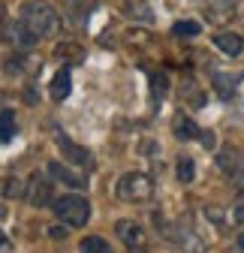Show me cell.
<instances>
[{"mask_svg":"<svg viewBox=\"0 0 244 253\" xmlns=\"http://www.w3.org/2000/svg\"><path fill=\"white\" fill-rule=\"evenodd\" d=\"M21 24L40 40V37H54L57 34L60 18H57V12L48 3H42V0H27V3L21 6Z\"/></svg>","mask_w":244,"mask_h":253,"instance_id":"obj_1","label":"cell"},{"mask_svg":"<svg viewBox=\"0 0 244 253\" xmlns=\"http://www.w3.org/2000/svg\"><path fill=\"white\" fill-rule=\"evenodd\" d=\"M118 196L124 202H148L154 196V181L142 172H127L118 181Z\"/></svg>","mask_w":244,"mask_h":253,"instance_id":"obj_2","label":"cell"},{"mask_svg":"<svg viewBox=\"0 0 244 253\" xmlns=\"http://www.w3.org/2000/svg\"><path fill=\"white\" fill-rule=\"evenodd\" d=\"M54 214L67 226H84L90 217V205L81 196H60V199H54Z\"/></svg>","mask_w":244,"mask_h":253,"instance_id":"obj_3","label":"cell"},{"mask_svg":"<svg viewBox=\"0 0 244 253\" xmlns=\"http://www.w3.org/2000/svg\"><path fill=\"white\" fill-rule=\"evenodd\" d=\"M115 232H118V238L121 241H124L133 253L139 250H145V229L136 223V220H118V223H115Z\"/></svg>","mask_w":244,"mask_h":253,"instance_id":"obj_4","label":"cell"},{"mask_svg":"<svg viewBox=\"0 0 244 253\" xmlns=\"http://www.w3.org/2000/svg\"><path fill=\"white\" fill-rule=\"evenodd\" d=\"M57 148H60V154H64V160H70L73 166H94V154H90L87 148H81V145H76L73 139H67V136H57Z\"/></svg>","mask_w":244,"mask_h":253,"instance_id":"obj_5","label":"cell"},{"mask_svg":"<svg viewBox=\"0 0 244 253\" xmlns=\"http://www.w3.org/2000/svg\"><path fill=\"white\" fill-rule=\"evenodd\" d=\"M48 172H51L57 181H64L67 187H73V190H84V187H87V178H84L81 172H73V169L64 166V163H51Z\"/></svg>","mask_w":244,"mask_h":253,"instance_id":"obj_6","label":"cell"},{"mask_svg":"<svg viewBox=\"0 0 244 253\" xmlns=\"http://www.w3.org/2000/svg\"><path fill=\"white\" fill-rule=\"evenodd\" d=\"M27 199H30V205H37V208H42V205L51 202V184H48L40 172L34 175V181H30V193H27Z\"/></svg>","mask_w":244,"mask_h":253,"instance_id":"obj_7","label":"cell"},{"mask_svg":"<svg viewBox=\"0 0 244 253\" xmlns=\"http://www.w3.org/2000/svg\"><path fill=\"white\" fill-rule=\"evenodd\" d=\"M172 130H175V136H178V139H184V142H190V139H199V136H202V130L196 126V121H193V118H187V115H181V112L172 118Z\"/></svg>","mask_w":244,"mask_h":253,"instance_id":"obj_8","label":"cell"},{"mask_svg":"<svg viewBox=\"0 0 244 253\" xmlns=\"http://www.w3.org/2000/svg\"><path fill=\"white\" fill-rule=\"evenodd\" d=\"M214 45H217L220 51H226V54L235 57V54L244 48V40H241L238 34H217V37H214Z\"/></svg>","mask_w":244,"mask_h":253,"instance_id":"obj_9","label":"cell"},{"mask_svg":"<svg viewBox=\"0 0 244 253\" xmlns=\"http://www.w3.org/2000/svg\"><path fill=\"white\" fill-rule=\"evenodd\" d=\"M241 151L238 148H223L220 151V157H217V166L223 169V172H232V175H238V166H241Z\"/></svg>","mask_w":244,"mask_h":253,"instance_id":"obj_10","label":"cell"},{"mask_svg":"<svg viewBox=\"0 0 244 253\" xmlns=\"http://www.w3.org/2000/svg\"><path fill=\"white\" fill-rule=\"evenodd\" d=\"M54 54L64 57V63H81V60H84V48L76 45V42H60V45L54 48Z\"/></svg>","mask_w":244,"mask_h":253,"instance_id":"obj_11","label":"cell"},{"mask_svg":"<svg viewBox=\"0 0 244 253\" xmlns=\"http://www.w3.org/2000/svg\"><path fill=\"white\" fill-rule=\"evenodd\" d=\"M70 84H73V82H70V73H67V70H60V73L51 79V97H54L57 103H60V100H67V97H70Z\"/></svg>","mask_w":244,"mask_h":253,"instance_id":"obj_12","label":"cell"},{"mask_svg":"<svg viewBox=\"0 0 244 253\" xmlns=\"http://www.w3.org/2000/svg\"><path fill=\"white\" fill-rule=\"evenodd\" d=\"M79 253H112L109 241L100 238V235H87L81 244H79Z\"/></svg>","mask_w":244,"mask_h":253,"instance_id":"obj_13","label":"cell"},{"mask_svg":"<svg viewBox=\"0 0 244 253\" xmlns=\"http://www.w3.org/2000/svg\"><path fill=\"white\" fill-rule=\"evenodd\" d=\"M15 133V118H12V109H3V115H0V136H3V142H9Z\"/></svg>","mask_w":244,"mask_h":253,"instance_id":"obj_14","label":"cell"},{"mask_svg":"<svg viewBox=\"0 0 244 253\" xmlns=\"http://www.w3.org/2000/svg\"><path fill=\"white\" fill-rule=\"evenodd\" d=\"M193 175H196V169H193V160H190V157H181V160H178V181L190 184V181H193Z\"/></svg>","mask_w":244,"mask_h":253,"instance_id":"obj_15","label":"cell"},{"mask_svg":"<svg viewBox=\"0 0 244 253\" xmlns=\"http://www.w3.org/2000/svg\"><path fill=\"white\" fill-rule=\"evenodd\" d=\"M199 24L196 21H178L175 24V37H199Z\"/></svg>","mask_w":244,"mask_h":253,"instance_id":"obj_16","label":"cell"},{"mask_svg":"<svg viewBox=\"0 0 244 253\" xmlns=\"http://www.w3.org/2000/svg\"><path fill=\"white\" fill-rule=\"evenodd\" d=\"M3 196H6V199H12V196H24V184H21L18 178H6V184H3Z\"/></svg>","mask_w":244,"mask_h":253,"instance_id":"obj_17","label":"cell"},{"mask_svg":"<svg viewBox=\"0 0 244 253\" xmlns=\"http://www.w3.org/2000/svg\"><path fill=\"white\" fill-rule=\"evenodd\" d=\"M238 79H241V76H232V79H229V76H220V73H217V76H214V84L220 87V93L226 97V93H229V84H235Z\"/></svg>","mask_w":244,"mask_h":253,"instance_id":"obj_18","label":"cell"},{"mask_svg":"<svg viewBox=\"0 0 244 253\" xmlns=\"http://www.w3.org/2000/svg\"><path fill=\"white\" fill-rule=\"evenodd\" d=\"M199 142H202L205 148H214V145H217V139H214V133H211V130H202V136H199Z\"/></svg>","mask_w":244,"mask_h":253,"instance_id":"obj_19","label":"cell"},{"mask_svg":"<svg viewBox=\"0 0 244 253\" xmlns=\"http://www.w3.org/2000/svg\"><path fill=\"white\" fill-rule=\"evenodd\" d=\"M154 90L160 93V97L166 93V79H163V76H154Z\"/></svg>","mask_w":244,"mask_h":253,"instance_id":"obj_20","label":"cell"},{"mask_svg":"<svg viewBox=\"0 0 244 253\" xmlns=\"http://www.w3.org/2000/svg\"><path fill=\"white\" fill-rule=\"evenodd\" d=\"M48 232H51V238H67V229L64 226H51Z\"/></svg>","mask_w":244,"mask_h":253,"instance_id":"obj_21","label":"cell"},{"mask_svg":"<svg viewBox=\"0 0 244 253\" xmlns=\"http://www.w3.org/2000/svg\"><path fill=\"white\" fill-rule=\"evenodd\" d=\"M205 214H208V217H211V220H217V223H220V220H223V214H220V211H217V208H208V211H205Z\"/></svg>","mask_w":244,"mask_h":253,"instance_id":"obj_22","label":"cell"},{"mask_svg":"<svg viewBox=\"0 0 244 253\" xmlns=\"http://www.w3.org/2000/svg\"><path fill=\"white\" fill-rule=\"evenodd\" d=\"M235 250H238V253H244V232L235 238Z\"/></svg>","mask_w":244,"mask_h":253,"instance_id":"obj_23","label":"cell"},{"mask_svg":"<svg viewBox=\"0 0 244 253\" xmlns=\"http://www.w3.org/2000/svg\"><path fill=\"white\" fill-rule=\"evenodd\" d=\"M235 181H238V190L244 193V172H238V175H235Z\"/></svg>","mask_w":244,"mask_h":253,"instance_id":"obj_24","label":"cell"},{"mask_svg":"<svg viewBox=\"0 0 244 253\" xmlns=\"http://www.w3.org/2000/svg\"><path fill=\"white\" fill-rule=\"evenodd\" d=\"M235 220H238V223H244V208H235Z\"/></svg>","mask_w":244,"mask_h":253,"instance_id":"obj_25","label":"cell"}]
</instances>
